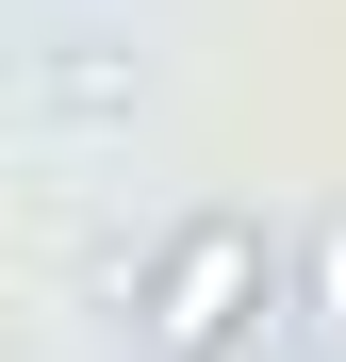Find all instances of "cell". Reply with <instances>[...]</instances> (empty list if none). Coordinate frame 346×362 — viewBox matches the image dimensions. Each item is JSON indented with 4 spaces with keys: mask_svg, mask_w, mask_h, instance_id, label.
<instances>
[{
    "mask_svg": "<svg viewBox=\"0 0 346 362\" xmlns=\"http://www.w3.org/2000/svg\"><path fill=\"white\" fill-rule=\"evenodd\" d=\"M149 362H231L264 313H280V247H264V214H182L149 247Z\"/></svg>",
    "mask_w": 346,
    "mask_h": 362,
    "instance_id": "6da1fadb",
    "label": "cell"
},
{
    "mask_svg": "<svg viewBox=\"0 0 346 362\" xmlns=\"http://www.w3.org/2000/svg\"><path fill=\"white\" fill-rule=\"evenodd\" d=\"M280 296H297V346H313V362H346V214H313V230H297Z\"/></svg>",
    "mask_w": 346,
    "mask_h": 362,
    "instance_id": "7a4b0ae2",
    "label": "cell"
}]
</instances>
